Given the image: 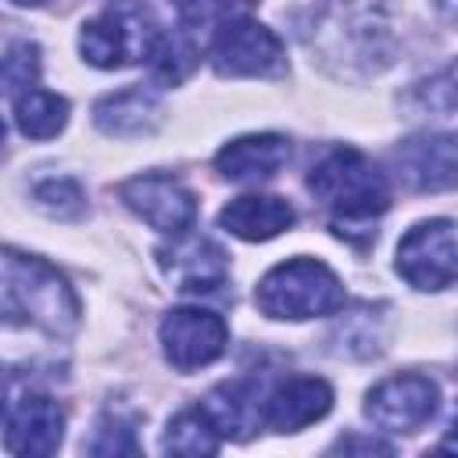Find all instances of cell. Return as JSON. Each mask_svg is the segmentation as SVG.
Masks as SVG:
<instances>
[{
	"mask_svg": "<svg viewBox=\"0 0 458 458\" xmlns=\"http://www.w3.org/2000/svg\"><path fill=\"white\" fill-rule=\"evenodd\" d=\"M304 43L333 72L361 68L376 75L394 61V29L386 0H315Z\"/></svg>",
	"mask_w": 458,
	"mask_h": 458,
	"instance_id": "obj_1",
	"label": "cell"
},
{
	"mask_svg": "<svg viewBox=\"0 0 458 458\" xmlns=\"http://www.w3.org/2000/svg\"><path fill=\"white\" fill-rule=\"evenodd\" d=\"M4 318L7 326L32 322L50 336H68L79 326V297L68 279L43 258L4 250Z\"/></svg>",
	"mask_w": 458,
	"mask_h": 458,
	"instance_id": "obj_2",
	"label": "cell"
},
{
	"mask_svg": "<svg viewBox=\"0 0 458 458\" xmlns=\"http://www.w3.org/2000/svg\"><path fill=\"white\" fill-rule=\"evenodd\" d=\"M308 190L336 215V222H369L372 215H383L390 208L386 175L361 150L351 147L329 150L308 172Z\"/></svg>",
	"mask_w": 458,
	"mask_h": 458,
	"instance_id": "obj_3",
	"label": "cell"
},
{
	"mask_svg": "<svg viewBox=\"0 0 458 458\" xmlns=\"http://www.w3.org/2000/svg\"><path fill=\"white\" fill-rule=\"evenodd\" d=\"M254 304L268 318H318L344 308V283L329 265L315 258H290L261 276Z\"/></svg>",
	"mask_w": 458,
	"mask_h": 458,
	"instance_id": "obj_4",
	"label": "cell"
},
{
	"mask_svg": "<svg viewBox=\"0 0 458 458\" xmlns=\"http://www.w3.org/2000/svg\"><path fill=\"white\" fill-rule=\"evenodd\" d=\"M161 32L136 7H111L89 18L79 32L82 61L93 68H125L140 57H150Z\"/></svg>",
	"mask_w": 458,
	"mask_h": 458,
	"instance_id": "obj_5",
	"label": "cell"
},
{
	"mask_svg": "<svg viewBox=\"0 0 458 458\" xmlns=\"http://www.w3.org/2000/svg\"><path fill=\"white\" fill-rule=\"evenodd\" d=\"M397 276L415 290H444L458 283V225L426 218L397 243Z\"/></svg>",
	"mask_w": 458,
	"mask_h": 458,
	"instance_id": "obj_6",
	"label": "cell"
},
{
	"mask_svg": "<svg viewBox=\"0 0 458 458\" xmlns=\"http://www.w3.org/2000/svg\"><path fill=\"white\" fill-rule=\"evenodd\" d=\"M211 64L218 75H276L286 64L283 43L254 18H229L211 36Z\"/></svg>",
	"mask_w": 458,
	"mask_h": 458,
	"instance_id": "obj_7",
	"label": "cell"
},
{
	"mask_svg": "<svg viewBox=\"0 0 458 458\" xmlns=\"http://www.w3.org/2000/svg\"><path fill=\"white\" fill-rule=\"evenodd\" d=\"M118 197L129 211H136L147 225H154L165 236H182L197 225V197L175 175L147 172V175L125 179L118 186Z\"/></svg>",
	"mask_w": 458,
	"mask_h": 458,
	"instance_id": "obj_8",
	"label": "cell"
},
{
	"mask_svg": "<svg viewBox=\"0 0 458 458\" xmlns=\"http://www.w3.org/2000/svg\"><path fill=\"white\" fill-rule=\"evenodd\" d=\"M161 347L175 372H193L222 358L229 344V329L222 315L208 308H172L161 318Z\"/></svg>",
	"mask_w": 458,
	"mask_h": 458,
	"instance_id": "obj_9",
	"label": "cell"
},
{
	"mask_svg": "<svg viewBox=\"0 0 458 458\" xmlns=\"http://www.w3.org/2000/svg\"><path fill=\"white\" fill-rule=\"evenodd\" d=\"M437 401H440V390L433 379L419 372H401L369 390L365 415L383 433H415L433 419Z\"/></svg>",
	"mask_w": 458,
	"mask_h": 458,
	"instance_id": "obj_10",
	"label": "cell"
},
{
	"mask_svg": "<svg viewBox=\"0 0 458 458\" xmlns=\"http://www.w3.org/2000/svg\"><path fill=\"white\" fill-rule=\"evenodd\" d=\"M64 437V411L47 394H21L7 401V426L4 447L21 458H47L61 447Z\"/></svg>",
	"mask_w": 458,
	"mask_h": 458,
	"instance_id": "obj_11",
	"label": "cell"
},
{
	"mask_svg": "<svg viewBox=\"0 0 458 458\" xmlns=\"http://www.w3.org/2000/svg\"><path fill=\"white\" fill-rule=\"evenodd\" d=\"M157 265L172 279V286L182 290V293H211L229 276L225 250L215 240L197 236V233L172 236V247L157 250Z\"/></svg>",
	"mask_w": 458,
	"mask_h": 458,
	"instance_id": "obj_12",
	"label": "cell"
},
{
	"mask_svg": "<svg viewBox=\"0 0 458 458\" xmlns=\"http://www.w3.org/2000/svg\"><path fill=\"white\" fill-rule=\"evenodd\" d=\"M397 175L415 193H437L458 186V132L419 136L394 150Z\"/></svg>",
	"mask_w": 458,
	"mask_h": 458,
	"instance_id": "obj_13",
	"label": "cell"
},
{
	"mask_svg": "<svg viewBox=\"0 0 458 458\" xmlns=\"http://www.w3.org/2000/svg\"><path fill=\"white\" fill-rule=\"evenodd\" d=\"M333 408V386L318 376H293L265 401V426L276 433H297L318 422Z\"/></svg>",
	"mask_w": 458,
	"mask_h": 458,
	"instance_id": "obj_14",
	"label": "cell"
},
{
	"mask_svg": "<svg viewBox=\"0 0 458 458\" xmlns=\"http://www.w3.org/2000/svg\"><path fill=\"white\" fill-rule=\"evenodd\" d=\"M290 161V140L279 132H254L225 143L215 154V168L229 182H261L272 179Z\"/></svg>",
	"mask_w": 458,
	"mask_h": 458,
	"instance_id": "obj_15",
	"label": "cell"
},
{
	"mask_svg": "<svg viewBox=\"0 0 458 458\" xmlns=\"http://www.w3.org/2000/svg\"><path fill=\"white\" fill-rule=\"evenodd\" d=\"M200 408L215 422V429H218L222 440H247L265 422V401H261V386L254 379L218 383L200 401Z\"/></svg>",
	"mask_w": 458,
	"mask_h": 458,
	"instance_id": "obj_16",
	"label": "cell"
},
{
	"mask_svg": "<svg viewBox=\"0 0 458 458\" xmlns=\"http://www.w3.org/2000/svg\"><path fill=\"white\" fill-rule=\"evenodd\" d=\"M165 118V107L157 100V93L143 89V86H132V89H118V93H107L93 104V122L100 132L107 136H122V140H132V136H150Z\"/></svg>",
	"mask_w": 458,
	"mask_h": 458,
	"instance_id": "obj_17",
	"label": "cell"
},
{
	"mask_svg": "<svg viewBox=\"0 0 458 458\" xmlns=\"http://www.w3.org/2000/svg\"><path fill=\"white\" fill-rule=\"evenodd\" d=\"M297 211L283 197H236L218 211V225L247 243L272 240L293 225Z\"/></svg>",
	"mask_w": 458,
	"mask_h": 458,
	"instance_id": "obj_18",
	"label": "cell"
},
{
	"mask_svg": "<svg viewBox=\"0 0 458 458\" xmlns=\"http://www.w3.org/2000/svg\"><path fill=\"white\" fill-rule=\"evenodd\" d=\"M11 118L25 140H54L68 122V100L47 89H25L11 100Z\"/></svg>",
	"mask_w": 458,
	"mask_h": 458,
	"instance_id": "obj_19",
	"label": "cell"
},
{
	"mask_svg": "<svg viewBox=\"0 0 458 458\" xmlns=\"http://www.w3.org/2000/svg\"><path fill=\"white\" fill-rule=\"evenodd\" d=\"M218 444H222V437H218L215 422L204 415V408H200V404H197V408L179 411V415L168 422L165 440H161V447H165L168 454H186V458L215 454V451H218Z\"/></svg>",
	"mask_w": 458,
	"mask_h": 458,
	"instance_id": "obj_20",
	"label": "cell"
},
{
	"mask_svg": "<svg viewBox=\"0 0 458 458\" xmlns=\"http://www.w3.org/2000/svg\"><path fill=\"white\" fill-rule=\"evenodd\" d=\"M32 200L43 215L57 218V222H72L86 215V193L75 179H47L32 190Z\"/></svg>",
	"mask_w": 458,
	"mask_h": 458,
	"instance_id": "obj_21",
	"label": "cell"
},
{
	"mask_svg": "<svg viewBox=\"0 0 458 458\" xmlns=\"http://www.w3.org/2000/svg\"><path fill=\"white\" fill-rule=\"evenodd\" d=\"M411 104L422 114H451V111H458V61H451L437 75L422 79L411 89Z\"/></svg>",
	"mask_w": 458,
	"mask_h": 458,
	"instance_id": "obj_22",
	"label": "cell"
},
{
	"mask_svg": "<svg viewBox=\"0 0 458 458\" xmlns=\"http://www.w3.org/2000/svg\"><path fill=\"white\" fill-rule=\"evenodd\" d=\"M258 0H175V11H179L182 32H197V29H211L229 18H240Z\"/></svg>",
	"mask_w": 458,
	"mask_h": 458,
	"instance_id": "obj_23",
	"label": "cell"
},
{
	"mask_svg": "<svg viewBox=\"0 0 458 458\" xmlns=\"http://www.w3.org/2000/svg\"><path fill=\"white\" fill-rule=\"evenodd\" d=\"M36 79H39V47L29 43V39L11 43L7 54H4V89H7V97L14 100L18 93L32 89Z\"/></svg>",
	"mask_w": 458,
	"mask_h": 458,
	"instance_id": "obj_24",
	"label": "cell"
},
{
	"mask_svg": "<svg viewBox=\"0 0 458 458\" xmlns=\"http://www.w3.org/2000/svg\"><path fill=\"white\" fill-rule=\"evenodd\" d=\"M89 454H140V444H136V429L114 415H104L93 429V440L86 444Z\"/></svg>",
	"mask_w": 458,
	"mask_h": 458,
	"instance_id": "obj_25",
	"label": "cell"
},
{
	"mask_svg": "<svg viewBox=\"0 0 458 458\" xmlns=\"http://www.w3.org/2000/svg\"><path fill=\"white\" fill-rule=\"evenodd\" d=\"M333 451H369V454H390V444H383V440H376V437H340L336 444H333Z\"/></svg>",
	"mask_w": 458,
	"mask_h": 458,
	"instance_id": "obj_26",
	"label": "cell"
},
{
	"mask_svg": "<svg viewBox=\"0 0 458 458\" xmlns=\"http://www.w3.org/2000/svg\"><path fill=\"white\" fill-rule=\"evenodd\" d=\"M433 7L447 25H458V0H433Z\"/></svg>",
	"mask_w": 458,
	"mask_h": 458,
	"instance_id": "obj_27",
	"label": "cell"
},
{
	"mask_svg": "<svg viewBox=\"0 0 458 458\" xmlns=\"http://www.w3.org/2000/svg\"><path fill=\"white\" fill-rule=\"evenodd\" d=\"M440 451H458V408H454V415H451V429H447Z\"/></svg>",
	"mask_w": 458,
	"mask_h": 458,
	"instance_id": "obj_28",
	"label": "cell"
},
{
	"mask_svg": "<svg viewBox=\"0 0 458 458\" xmlns=\"http://www.w3.org/2000/svg\"><path fill=\"white\" fill-rule=\"evenodd\" d=\"M11 4H21V7H39V4H47V0H11Z\"/></svg>",
	"mask_w": 458,
	"mask_h": 458,
	"instance_id": "obj_29",
	"label": "cell"
}]
</instances>
